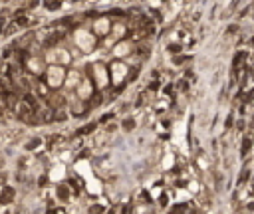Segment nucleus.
Returning a JSON list of instances; mask_svg holds the SVG:
<instances>
[{"mask_svg": "<svg viewBox=\"0 0 254 214\" xmlns=\"http://www.w3.org/2000/svg\"><path fill=\"white\" fill-rule=\"evenodd\" d=\"M74 42L78 46V50L84 52V54H91L95 50V36L89 30H75Z\"/></svg>", "mask_w": 254, "mask_h": 214, "instance_id": "nucleus-1", "label": "nucleus"}, {"mask_svg": "<svg viewBox=\"0 0 254 214\" xmlns=\"http://www.w3.org/2000/svg\"><path fill=\"white\" fill-rule=\"evenodd\" d=\"M46 62H50V66H68L72 62V56L66 48H54L46 54Z\"/></svg>", "mask_w": 254, "mask_h": 214, "instance_id": "nucleus-2", "label": "nucleus"}, {"mask_svg": "<svg viewBox=\"0 0 254 214\" xmlns=\"http://www.w3.org/2000/svg\"><path fill=\"white\" fill-rule=\"evenodd\" d=\"M66 77H68V73H66V69H64L62 66H50L48 67V85L50 87H60V85L66 81Z\"/></svg>", "mask_w": 254, "mask_h": 214, "instance_id": "nucleus-3", "label": "nucleus"}, {"mask_svg": "<svg viewBox=\"0 0 254 214\" xmlns=\"http://www.w3.org/2000/svg\"><path fill=\"white\" fill-rule=\"evenodd\" d=\"M125 77H127V66L121 63V62H115L111 66V81L117 85V83H121Z\"/></svg>", "mask_w": 254, "mask_h": 214, "instance_id": "nucleus-4", "label": "nucleus"}, {"mask_svg": "<svg viewBox=\"0 0 254 214\" xmlns=\"http://www.w3.org/2000/svg\"><path fill=\"white\" fill-rule=\"evenodd\" d=\"M93 76H95L97 87H105V85L109 83V73H107V69L101 66V63H95L93 66Z\"/></svg>", "mask_w": 254, "mask_h": 214, "instance_id": "nucleus-5", "label": "nucleus"}, {"mask_svg": "<svg viewBox=\"0 0 254 214\" xmlns=\"http://www.w3.org/2000/svg\"><path fill=\"white\" fill-rule=\"evenodd\" d=\"M75 170H78L79 176H84V179H85V183H88L89 179H93V174H91V167H89L88 160H78V163H75Z\"/></svg>", "mask_w": 254, "mask_h": 214, "instance_id": "nucleus-6", "label": "nucleus"}, {"mask_svg": "<svg viewBox=\"0 0 254 214\" xmlns=\"http://www.w3.org/2000/svg\"><path fill=\"white\" fill-rule=\"evenodd\" d=\"M50 180L52 183H60V180H64V176H66V165L60 163V165H56V167H52L50 170Z\"/></svg>", "mask_w": 254, "mask_h": 214, "instance_id": "nucleus-7", "label": "nucleus"}, {"mask_svg": "<svg viewBox=\"0 0 254 214\" xmlns=\"http://www.w3.org/2000/svg\"><path fill=\"white\" fill-rule=\"evenodd\" d=\"M93 30H95V34H97V36H105L107 32L111 30L109 20H107V18H99V20H95V22H93Z\"/></svg>", "mask_w": 254, "mask_h": 214, "instance_id": "nucleus-8", "label": "nucleus"}, {"mask_svg": "<svg viewBox=\"0 0 254 214\" xmlns=\"http://www.w3.org/2000/svg\"><path fill=\"white\" fill-rule=\"evenodd\" d=\"M101 190H103V184H101V180L99 179H89L88 180V192H91V194H101Z\"/></svg>", "mask_w": 254, "mask_h": 214, "instance_id": "nucleus-9", "label": "nucleus"}, {"mask_svg": "<svg viewBox=\"0 0 254 214\" xmlns=\"http://www.w3.org/2000/svg\"><path fill=\"white\" fill-rule=\"evenodd\" d=\"M89 95H91V83L88 79H84V81L79 83V87H78V97L79 99H88Z\"/></svg>", "mask_w": 254, "mask_h": 214, "instance_id": "nucleus-10", "label": "nucleus"}, {"mask_svg": "<svg viewBox=\"0 0 254 214\" xmlns=\"http://www.w3.org/2000/svg\"><path fill=\"white\" fill-rule=\"evenodd\" d=\"M79 83H82V81H79V73L75 72V69H74V72H69V73H68V77H66V87H68V89H72V87H79Z\"/></svg>", "mask_w": 254, "mask_h": 214, "instance_id": "nucleus-11", "label": "nucleus"}, {"mask_svg": "<svg viewBox=\"0 0 254 214\" xmlns=\"http://www.w3.org/2000/svg\"><path fill=\"white\" fill-rule=\"evenodd\" d=\"M129 50H131V48H129L127 42H121V44L113 46V56H115V58H123V56H127V54H129Z\"/></svg>", "mask_w": 254, "mask_h": 214, "instance_id": "nucleus-12", "label": "nucleus"}, {"mask_svg": "<svg viewBox=\"0 0 254 214\" xmlns=\"http://www.w3.org/2000/svg\"><path fill=\"white\" fill-rule=\"evenodd\" d=\"M28 67H30V72H34V73H42L44 72V62H42L40 58H32L28 62Z\"/></svg>", "mask_w": 254, "mask_h": 214, "instance_id": "nucleus-13", "label": "nucleus"}, {"mask_svg": "<svg viewBox=\"0 0 254 214\" xmlns=\"http://www.w3.org/2000/svg\"><path fill=\"white\" fill-rule=\"evenodd\" d=\"M123 34H125V26H123V24H115V26H113V36H111V40L115 42L117 38H121Z\"/></svg>", "mask_w": 254, "mask_h": 214, "instance_id": "nucleus-14", "label": "nucleus"}]
</instances>
